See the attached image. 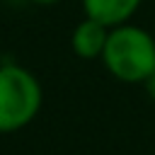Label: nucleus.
Returning <instances> with one entry per match:
<instances>
[{
  "label": "nucleus",
  "mask_w": 155,
  "mask_h": 155,
  "mask_svg": "<svg viewBox=\"0 0 155 155\" xmlns=\"http://www.w3.org/2000/svg\"><path fill=\"white\" fill-rule=\"evenodd\" d=\"M102 63L121 82H145L155 70V36L131 22L119 24L109 29Z\"/></svg>",
  "instance_id": "1"
},
{
  "label": "nucleus",
  "mask_w": 155,
  "mask_h": 155,
  "mask_svg": "<svg viewBox=\"0 0 155 155\" xmlns=\"http://www.w3.org/2000/svg\"><path fill=\"white\" fill-rule=\"evenodd\" d=\"M44 102V90L36 75L17 63L0 65V133L27 128Z\"/></svg>",
  "instance_id": "2"
},
{
  "label": "nucleus",
  "mask_w": 155,
  "mask_h": 155,
  "mask_svg": "<svg viewBox=\"0 0 155 155\" xmlns=\"http://www.w3.org/2000/svg\"><path fill=\"white\" fill-rule=\"evenodd\" d=\"M107 39H109V27L107 24H102L92 17H82L73 29L70 46H73L75 56H80L85 61H92V58H102Z\"/></svg>",
  "instance_id": "3"
},
{
  "label": "nucleus",
  "mask_w": 155,
  "mask_h": 155,
  "mask_svg": "<svg viewBox=\"0 0 155 155\" xmlns=\"http://www.w3.org/2000/svg\"><path fill=\"white\" fill-rule=\"evenodd\" d=\"M143 0H82L85 17H92L109 29L131 22V17L138 12Z\"/></svg>",
  "instance_id": "4"
},
{
  "label": "nucleus",
  "mask_w": 155,
  "mask_h": 155,
  "mask_svg": "<svg viewBox=\"0 0 155 155\" xmlns=\"http://www.w3.org/2000/svg\"><path fill=\"white\" fill-rule=\"evenodd\" d=\"M143 85H145V92H148V97L155 102V70H153V73L145 78V82H143Z\"/></svg>",
  "instance_id": "5"
},
{
  "label": "nucleus",
  "mask_w": 155,
  "mask_h": 155,
  "mask_svg": "<svg viewBox=\"0 0 155 155\" xmlns=\"http://www.w3.org/2000/svg\"><path fill=\"white\" fill-rule=\"evenodd\" d=\"M31 2H36V5H53V2H61V0H31Z\"/></svg>",
  "instance_id": "6"
}]
</instances>
